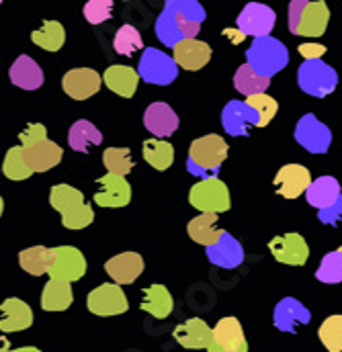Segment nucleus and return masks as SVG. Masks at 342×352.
<instances>
[{"mask_svg": "<svg viewBox=\"0 0 342 352\" xmlns=\"http://www.w3.org/2000/svg\"><path fill=\"white\" fill-rule=\"evenodd\" d=\"M205 16V8L197 0H169L156 19V37L174 50L186 39H197Z\"/></svg>", "mask_w": 342, "mask_h": 352, "instance_id": "nucleus-1", "label": "nucleus"}, {"mask_svg": "<svg viewBox=\"0 0 342 352\" xmlns=\"http://www.w3.org/2000/svg\"><path fill=\"white\" fill-rule=\"evenodd\" d=\"M226 158H228V142L217 133H209L191 144L186 156V170L201 180L215 178Z\"/></svg>", "mask_w": 342, "mask_h": 352, "instance_id": "nucleus-2", "label": "nucleus"}, {"mask_svg": "<svg viewBox=\"0 0 342 352\" xmlns=\"http://www.w3.org/2000/svg\"><path fill=\"white\" fill-rule=\"evenodd\" d=\"M50 205L62 215V226L68 230H85L94 221V211L85 195L70 184H56L50 192Z\"/></svg>", "mask_w": 342, "mask_h": 352, "instance_id": "nucleus-3", "label": "nucleus"}, {"mask_svg": "<svg viewBox=\"0 0 342 352\" xmlns=\"http://www.w3.org/2000/svg\"><path fill=\"white\" fill-rule=\"evenodd\" d=\"M330 23V8L324 0L289 2V31L299 37H322Z\"/></svg>", "mask_w": 342, "mask_h": 352, "instance_id": "nucleus-4", "label": "nucleus"}, {"mask_svg": "<svg viewBox=\"0 0 342 352\" xmlns=\"http://www.w3.org/2000/svg\"><path fill=\"white\" fill-rule=\"evenodd\" d=\"M289 64V52L283 41L275 37H257L253 39L250 47L246 50V66L260 76V78H272L281 70H285Z\"/></svg>", "mask_w": 342, "mask_h": 352, "instance_id": "nucleus-5", "label": "nucleus"}, {"mask_svg": "<svg viewBox=\"0 0 342 352\" xmlns=\"http://www.w3.org/2000/svg\"><path fill=\"white\" fill-rule=\"evenodd\" d=\"M189 203L201 213L220 215L224 211H230L232 197H230V188L226 186V182L215 176V178H205V180L195 182L189 190Z\"/></svg>", "mask_w": 342, "mask_h": 352, "instance_id": "nucleus-6", "label": "nucleus"}, {"mask_svg": "<svg viewBox=\"0 0 342 352\" xmlns=\"http://www.w3.org/2000/svg\"><path fill=\"white\" fill-rule=\"evenodd\" d=\"M299 88L316 98H324L339 87V74L332 66L322 60H308L297 70Z\"/></svg>", "mask_w": 342, "mask_h": 352, "instance_id": "nucleus-7", "label": "nucleus"}, {"mask_svg": "<svg viewBox=\"0 0 342 352\" xmlns=\"http://www.w3.org/2000/svg\"><path fill=\"white\" fill-rule=\"evenodd\" d=\"M138 76H140V80H146L148 85L169 87L178 76V66L174 62V58L169 54H164L156 47H146L140 58Z\"/></svg>", "mask_w": 342, "mask_h": 352, "instance_id": "nucleus-8", "label": "nucleus"}, {"mask_svg": "<svg viewBox=\"0 0 342 352\" xmlns=\"http://www.w3.org/2000/svg\"><path fill=\"white\" fill-rule=\"evenodd\" d=\"M293 138L303 150H308L312 154H326L332 146L330 127L324 125L314 113H308L297 121Z\"/></svg>", "mask_w": 342, "mask_h": 352, "instance_id": "nucleus-9", "label": "nucleus"}, {"mask_svg": "<svg viewBox=\"0 0 342 352\" xmlns=\"http://www.w3.org/2000/svg\"><path fill=\"white\" fill-rule=\"evenodd\" d=\"M86 305H88L90 314L100 316V318L121 316L129 309L123 289L115 283H105V285H98L96 289H92L88 293Z\"/></svg>", "mask_w": 342, "mask_h": 352, "instance_id": "nucleus-10", "label": "nucleus"}, {"mask_svg": "<svg viewBox=\"0 0 342 352\" xmlns=\"http://www.w3.org/2000/svg\"><path fill=\"white\" fill-rule=\"evenodd\" d=\"M47 274L56 280H66L74 283L86 274V258L85 254L74 248V246H58L52 248V263Z\"/></svg>", "mask_w": 342, "mask_h": 352, "instance_id": "nucleus-11", "label": "nucleus"}, {"mask_svg": "<svg viewBox=\"0 0 342 352\" xmlns=\"http://www.w3.org/2000/svg\"><path fill=\"white\" fill-rule=\"evenodd\" d=\"M277 14L270 6L266 4H258L250 2L242 8V12L238 14L236 23H238V31L244 37H268L272 27H275Z\"/></svg>", "mask_w": 342, "mask_h": 352, "instance_id": "nucleus-12", "label": "nucleus"}, {"mask_svg": "<svg viewBox=\"0 0 342 352\" xmlns=\"http://www.w3.org/2000/svg\"><path fill=\"white\" fill-rule=\"evenodd\" d=\"M207 352H248L242 324L236 318H222L213 328V338Z\"/></svg>", "mask_w": 342, "mask_h": 352, "instance_id": "nucleus-13", "label": "nucleus"}, {"mask_svg": "<svg viewBox=\"0 0 342 352\" xmlns=\"http://www.w3.org/2000/svg\"><path fill=\"white\" fill-rule=\"evenodd\" d=\"M268 250L277 263L287 266H303L310 258V246L301 234L277 236L268 242Z\"/></svg>", "mask_w": 342, "mask_h": 352, "instance_id": "nucleus-14", "label": "nucleus"}, {"mask_svg": "<svg viewBox=\"0 0 342 352\" xmlns=\"http://www.w3.org/2000/svg\"><path fill=\"white\" fill-rule=\"evenodd\" d=\"M310 320H312L310 309L301 301H297L293 297L281 299L275 305V311H272V324H275V328L279 332H287V334L297 332V328L310 324Z\"/></svg>", "mask_w": 342, "mask_h": 352, "instance_id": "nucleus-15", "label": "nucleus"}, {"mask_svg": "<svg viewBox=\"0 0 342 352\" xmlns=\"http://www.w3.org/2000/svg\"><path fill=\"white\" fill-rule=\"evenodd\" d=\"M207 261L220 268H238L244 263V248L242 244L226 230L220 232L217 240L205 248Z\"/></svg>", "mask_w": 342, "mask_h": 352, "instance_id": "nucleus-16", "label": "nucleus"}, {"mask_svg": "<svg viewBox=\"0 0 342 352\" xmlns=\"http://www.w3.org/2000/svg\"><path fill=\"white\" fill-rule=\"evenodd\" d=\"M272 184L283 199H297L306 195L308 186L312 184V175L301 164H285L275 175Z\"/></svg>", "mask_w": 342, "mask_h": 352, "instance_id": "nucleus-17", "label": "nucleus"}, {"mask_svg": "<svg viewBox=\"0 0 342 352\" xmlns=\"http://www.w3.org/2000/svg\"><path fill=\"white\" fill-rule=\"evenodd\" d=\"M222 125L226 133L234 138L248 135V129H246L248 125L258 127L257 111L246 100H230L222 111Z\"/></svg>", "mask_w": 342, "mask_h": 352, "instance_id": "nucleus-18", "label": "nucleus"}, {"mask_svg": "<svg viewBox=\"0 0 342 352\" xmlns=\"http://www.w3.org/2000/svg\"><path fill=\"white\" fill-rule=\"evenodd\" d=\"M172 338L186 351H207L213 338V328H209L201 318H191L174 328Z\"/></svg>", "mask_w": 342, "mask_h": 352, "instance_id": "nucleus-19", "label": "nucleus"}, {"mask_svg": "<svg viewBox=\"0 0 342 352\" xmlns=\"http://www.w3.org/2000/svg\"><path fill=\"white\" fill-rule=\"evenodd\" d=\"M100 85H103V76H98V72L90 68H74L66 72L62 78L64 92L74 100H86L94 96L100 90Z\"/></svg>", "mask_w": 342, "mask_h": 352, "instance_id": "nucleus-20", "label": "nucleus"}, {"mask_svg": "<svg viewBox=\"0 0 342 352\" xmlns=\"http://www.w3.org/2000/svg\"><path fill=\"white\" fill-rule=\"evenodd\" d=\"M100 190L94 195L98 207H125L131 201V184L125 176L105 175L98 178Z\"/></svg>", "mask_w": 342, "mask_h": 352, "instance_id": "nucleus-21", "label": "nucleus"}, {"mask_svg": "<svg viewBox=\"0 0 342 352\" xmlns=\"http://www.w3.org/2000/svg\"><path fill=\"white\" fill-rule=\"evenodd\" d=\"M105 270L115 285H131L144 272V258L138 252H121L105 263Z\"/></svg>", "mask_w": 342, "mask_h": 352, "instance_id": "nucleus-22", "label": "nucleus"}, {"mask_svg": "<svg viewBox=\"0 0 342 352\" xmlns=\"http://www.w3.org/2000/svg\"><path fill=\"white\" fill-rule=\"evenodd\" d=\"M174 62L178 68L189 70V72H197L201 68H205L211 60V47L205 41L199 39H186L182 43H178L174 50Z\"/></svg>", "mask_w": 342, "mask_h": 352, "instance_id": "nucleus-23", "label": "nucleus"}, {"mask_svg": "<svg viewBox=\"0 0 342 352\" xmlns=\"http://www.w3.org/2000/svg\"><path fill=\"white\" fill-rule=\"evenodd\" d=\"M0 314H2L0 332H6V334L23 332L33 326V309L23 299L8 297L6 301L0 303Z\"/></svg>", "mask_w": 342, "mask_h": 352, "instance_id": "nucleus-24", "label": "nucleus"}, {"mask_svg": "<svg viewBox=\"0 0 342 352\" xmlns=\"http://www.w3.org/2000/svg\"><path fill=\"white\" fill-rule=\"evenodd\" d=\"M144 125L156 140H164L178 129V117L171 104L152 102L144 113Z\"/></svg>", "mask_w": 342, "mask_h": 352, "instance_id": "nucleus-25", "label": "nucleus"}, {"mask_svg": "<svg viewBox=\"0 0 342 352\" xmlns=\"http://www.w3.org/2000/svg\"><path fill=\"white\" fill-rule=\"evenodd\" d=\"M23 152H25V160L33 173H47V170L56 168L64 156L62 148L52 140H43L35 146L23 148Z\"/></svg>", "mask_w": 342, "mask_h": 352, "instance_id": "nucleus-26", "label": "nucleus"}, {"mask_svg": "<svg viewBox=\"0 0 342 352\" xmlns=\"http://www.w3.org/2000/svg\"><path fill=\"white\" fill-rule=\"evenodd\" d=\"M8 76H10V82L14 87L23 88V90H37L43 85V70L29 56H19L12 62Z\"/></svg>", "mask_w": 342, "mask_h": 352, "instance_id": "nucleus-27", "label": "nucleus"}, {"mask_svg": "<svg viewBox=\"0 0 342 352\" xmlns=\"http://www.w3.org/2000/svg\"><path fill=\"white\" fill-rule=\"evenodd\" d=\"M342 197L341 182L334 176H320L316 180H312V184L306 190V199L312 207H316L318 211L334 205Z\"/></svg>", "mask_w": 342, "mask_h": 352, "instance_id": "nucleus-28", "label": "nucleus"}, {"mask_svg": "<svg viewBox=\"0 0 342 352\" xmlns=\"http://www.w3.org/2000/svg\"><path fill=\"white\" fill-rule=\"evenodd\" d=\"M103 82L115 94L123 98H131L138 90L140 76L138 70H133L131 66H109L103 74Z\"/></svg>", "mask_w": 342, "mask_h": 352, "instance_id": "nucleus-29", "label": "nucleus"}, {"mask_svg": "<svg viewBox=\"0 0 342 352\" xmlns=\"http://www.w3.org/2000/svg\"><path fill=\"white\" fill-rule=\"evenodd\" d=\"M140 307L156 320H167L174 309V299L164 285L154 283L148 289H144V299H142Z\"/></svg>", "mask_w": 342, "mask_h": 352, "instance_id": "nucleus-30", "label": "nucleus"}, {"mask_svg": "<svg viewBox=\"0 0 342 352\" xmlns=\"http://www.w3.org/2000/svg\"><path fill=\"white\" fill-rule=\"evenodd\" d=\"M74 301L72 285L66 280L50 278V283L43 287L41 293V307L45 311H66Z\"/></svg>", "mask_w": 342, "mask_h": 352, "instance_id": "nucleus-31", "label": "nucleus"}, {"mask_svg": "<svg viewBox=\"0 0 342 352\" xmlns=\"http://www.w3.org/2000/svg\"><path fill=\"white\" fill-rule=\"evenodd\" d=\"M217 226V215L215 213H201L197 217H193L186 226V234L193 242L201 244V246H211L217 236H220V228Z\"/></svg>", "mask_w": 342, "mask_h": 352, "instance_id": "nucleus-32", "label": "nucleus"}, {"mask_svg": "<svg viewBox=\"0 0 342 352\" xmlns=\"http://www.w3.org/2000/svg\"><path fill=\"white\" fill-rule=\"evenodd\" d=\"M142 154L144 160L154 168V170H169L174 162V148L172 144L164 142V140H146L142 144Z\"/></svg>", "mask_w": 342, "mask_h": 352, "instance_id": "nucleus-33", "label": "nucleus"}, {"mask_svg": "<svg viewBox=\"0 0 342 352\" xmlns=\"http://www.w3.org/2000/svg\"><path fill=\"white\" fill-rule=\"evenodd\" d=\"M100 142H103V133L94 127V123L86 121V119L76 121L68 131V144L74 152L86 154L90 150V146H98Z\"/></svg>", "mask_w": 342, "mask_h": 352, "instance_id": "nucleus-34", "label": "nucleus"}, {"mask_svg": "<svg viewBox=\"0 0 342 352\" xmlns=\"http://www.w3.org/2000/svg\"><path fill=\"white\" fill-rule=\"evenodd\" d=\"M31 41L45 52H60L66 43V31L58 21H45L41 29L31 33Z\"/></svg>", "mask_w": 342, "mask_h": 352, "instance_id": "nucleus-35", "label": "nucleus"}, {"mask_svg": "<svg viewBox=\"0 0 342 352\" xmlns=\"http://www.w3.org/2000/svg\"><path fill=\"white\" fill-rule=\"evenodd\" d=\"M50 263H52V248H45V246H33L19 254L21 268L33 276L45 274L50 270Z\"/></svg>", "mask_w": 342, "mask_h": 352, "instance_id": "nucleus-36", "label": "nucleus"}, {"mask_svg": "<svg viewBox=\"0 0 342 352\" xmlns=\"http://www.w3.org/2000/svg\"><path fill=\"white\" fill-rule=\"evenodd\" d=\"M103 164L107 168V175L115 176L129 175L131 168L136 166L129 148H107L103 152Z\"/></svg>", "mask_w": 342, "mask_h": 352, "instance_id": "nucleus-37", "label": "nucleus"}, {"mask_svg": "<svg viewBox=\"0 0 342 352\" xmlns=\"http://www.w3.org/2000/svg\"><path fill=\"white\" fill-rule=\"evenodd\" d=\"M234 87L240 94H244L248 98V96H255V94H264L266 88L270 87V80L260 78L246 64H242L234 74Z\"/></svg>", "mask_w": 342, "mask_h": 352, "instance_id": "nucleus-38", "label": "nucleus"}, {"mask_svg": "<svg viewBox=\"0 0 342 352\" xmlns=\"http://www.w3.org/2000/svg\"><path fill=\"white\" fill-rule=\"evenodd\" d=\"M2 173L10 180H25L33 175V170L29 168V164L25 160V152L21 146H14L6 152L4 162H2Z\"/></svg>", "mask_w": 342, "mask_h": 352, "instance_id": "nucleus-39", "label": "nucleus"}, {"mask_svg": "<svg viewBox=\"0 0 342 352\" xmlns=\"http://www.w3.org/2000/svg\"><path fill=\"white\" fill-rule=\"evenodd\" d=\"M320 342L328 352H342V316H330L318 330Z\"/></svg>", "mask_w": 342, "mask_h": 352, "instance_id": "nucleus-40", "label": "nucleus"}, {"mask_svg": "<svg viewBox=\"0 0 342 352\" xmlns=\"http://www.w3.org/2000/svg\"><path fill=\"white\" fill-rule=\"evenodd\" d=\"M113 47L119 56H131L144 47V41H142L140 31L133 25H123L113 39Z\"/></svg>", "mask_w": 342, "mask_h": 352, "instance_id": "nucleus-41", "label": "nucleus"}, {"mask_svg": "<svg viewBox=\"0 0 342 352\" xmlns=\"http://www.w3.org/2000/svg\"><path fill=\"white\" fill-rule=\"evenodd\" d=\"M316 278L320 283H326V285H336L342 283V250H334V252H328L322 263L316 270Z\"/></svg>", "mask_w": 342, "mask_h": 352, "instance_id": "nucleus-42", "label": "nucleus"}, {"mask_svg": "<svg viewBox=\"0 0 342 352\" xmlns=\"http://www.w3.org/2000/svg\"><path fill=\"white\" fill-rule=\"evenodd\" d=\"M246 102L257 111L258 127H266V125L275 119V115L279 113L277 100H275L272 96H268V94H255V96H248Z\"/></svg>", "mask_w": 342, "mask_h": 352, "instance_id": "nucleus-43", "label": "nucleus"}, {"mask_svg": "<svg viewBox=\"0 0 342 352\" xmlns=\"http://www.w3.org/2000/svg\"><path fill=\"white\" fill-rule=\"evenodd\" d=\"M115 2L113 0H90L85 6V16L90 25H98L105 23L107 19H111V10H113Z\"/></svg>", "mask_w": 342, "mask_h": 352, "instance_id": "nucleus-44", "label": "nucleus"}, {"mask_svg": "<svg viewBox=\"0 0 342 352\" xmlns=\"http://www.w3.org/2000/svg\"><path fill=\"white\" fill-rule=\"evenodd\" d=\"M19 140H21V144H23L21 148L35 146V144L47 140V129H45L43 123H31V125H27V129L19 135Z\"/></svg>", "mask_w": 342, "mask_h": 352, "instance_id": "nucleus-45", "label": "nucleus"}, {"mask_svg": "<svg viewBox=\"0 0 342 352\" xmlns=\"http://www.w3.org/2000/svg\"><path fill=\"white\" fill-rule=\"evenodd\" d=\"M318 219L324 223V226H339V221L342 219V197L330 207L318 211Z\"/></svg>", "mask_w": 342, "mask_h": 352, "instance_id": "nucleus-46", "label": "nucleus"}, {"mask_svg": "<svg viewBox=\"0 0 342 352\" xmlns=\"http://www.w3.org/2000/svg\"><path fill=\"white\" fill-rule=\"evenodd\" d=\"M299 54L303 56V60H322V56L326 54V45L322 43H301L299 45Z\"/></svg>", "mask_w": 342, "mask_h": 352, "instance_id": "nucleus-47", "label": "nucleus"}, {"mask_svg": "<svg viewBox=\"0 0 342 352\" xmlns=\"http://www.w3.org/2000/svg\"><path fill=\"white\" fill-rule=\"evenodd\" d=\"M0 352H12L10 351V342H8V338H4V336H0Z\"/></svg>", "mask_w": 342, "mask_h": 352, "instance_id": "nucleus-48", "label": "nucleus"}, {"mask_svg": "<svg viewBox=\"0 0 342 352\" xmlns=\"http://www.w3.org/2000/svg\"><path fill=\"white\" fill-rule=\"evenodd\" d=\"M12 352H41L39 349H35V346H23V349H17V351Z\"/></svg>", "mask_w": 342, "mask_h": 352, "instance_id": "nucleus-49", "label": "nucleus"}, {"mask_svg": "<svg viewBox=\"0 0 342 352\" xmlns=\"http://www.w3.org/2000/svg\"><path fill=\"white\" fill-rule=\"evenodd\" d=\"M2 211H4V201H2V197H0V215H2Z\"/></svg>", "mask_w": 342, "mask_h": 352, "instance_id": "nucleus-50", "label": "nucleus"}, {"mask_svg": "<svg viewBox=\"0 0 342 352\" xmlns=\"http://www.w3.org/2000/svg\"><path fill=\"white\" fill-rule=\"evenodd\" d=\"M341 250H342V246H341Z\"/></svg>", "mask_w": 342, "mask_h": 352, "instance_id": "nucleus-51", "label": "nucleus"}]
</instances>
